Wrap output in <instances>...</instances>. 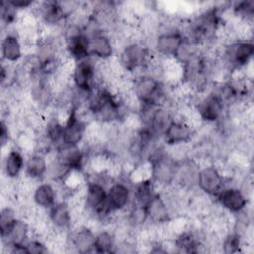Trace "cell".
<instances>
[{
    "mask_svg": "<svg viewBox=\"0 0 254 254\" xmlns=\"http://www.w3.org/2000/svg\"><path fill=\"white\" fill-rule=\"evenodd\" d=\"M220 7L210 6L190 19L182 30L184 37L191 44L202 48L213 43L219 33L222 22Z\"/></svg>",
    "mask_w": 254,
    "mask_h": 254,
    "instance_id": "1",
    "label": "cell"
},
{
    "mask_svg": "<svg viewBox=\"0 0 254 254\" xmlns=\"http://www.w3.org/2000/svg\"><path fill=\"white\" fill-rule=\"evenodd\" d=\"M86 106L93 119L102 124L117 122L124 115L123 101L103 86H97L90 93Z\"/></svg>",
    "mask_w": 254,
    "mask_h": 254,
    "instance_id": "2",
    "label": "cell"
},
{
    "mask_svg": "<svg viewBox=\"0 0 254 254\" xmlns=\"http://www.w3.org/2000/svg\"><path fill=\"white\" fill-rule=\"evenodd\" d=\"M131 92L139 103L140 109L167 105L163 80L147 72H141L135 76L131 84Z\"/></svg>",
    "mask_w": 254,
    "mask_h": 254,
    "instance_id": "3",
    "label": "cell"
},
{
    "mask_svg": "<svg viewBox=\"0 0 254 254\" xmlns=\"http://www.w3.org/2000/svg\"><path fill=\"white\" fill-rule=\"evenodd\" d=\"M220 61L229 72L240 71L247 67L254 56V44L251 39L231 40L223 46Z\"/></svg>",
    "mask_w": 254,
    "mask_h": 254,
    "instance_id": "4",
    "label": "cell"
},
{
    "mask_svg": "<svg viewBox=\"0 0 254 254\" xmlns=\"http://www.w3.org/2000/svg\"><path fill=\"white\" fill-rule=\"evenodd\" d=\"M150 167V178L157 185H171L175 181L179 161L170 155L162 146H156L147 158Z\"/></svg>",
    "mask_w": 254,
    "mask_h": 254,
    "instance_id": "5",
    "label": "cell"
},
{
    "mask_svg": "<svg viewBox=\"0 0 254 254\" xmlns=\"http://www.w3.org/2000/svg\"><path fill=\"white\" fill-rule=\"evenodd\" d=\"M151 63V50L143 42H129L118 55L119 66L126 72L135 73L146 70Z\"/></svg>",
    "mask_w": 254,
    "mask_h": 254,
    "instance_id": "6",
    "label": "cell"
},
{
    "mask_svg": "<svg viewBox=\"0 0 254 254\" xmlns=\"http://www.w3.org/2000/svg\"><path fill=\"white\" fill-rule=\"evenodd\" d=\"M107 187L100 179H91L86 182L83 204L94 218L104 220L111 211L107 202Z\"/></svg>",
    "mask_w": 254,
    "mask_h": 254,
    "instance_id": "7",
    "label": "cell"
},
{
    "mask_svg": "<svg viewBox=\"0 0 254 254\" xmlns=\"http://www.w3.org/2000/svg\"><path fill=\"white\" fill-rule=\"evenodd\" d=\"M97 69L91 58L74 63L71 70L72 87L80 92L90 94L98 85L96 83Z\"/></svg>",
    "mask_w": 254,
    "mask_h": 254,
    "instance_id": "8",
    "label": "cell"
},
{
    "mask_svg": "<svg viewBox=\"0 0 254 254\" xmlns=\"http://www.w3.org/2000/svg\"><path fill=\"white\" fill-rule=\"evenodd\" d=\"M226 106L216 90L205 91L195 104L200 120L207 124L218 123L224 116Z\"/></svg>",
    "mask_w": 254,
    "mask_h": 254,
    "instance_id": "9",
    "label": "cell"
},
{
    "mask_svg": "<svg viewBox=\"0 0 254 254\" xmlns=\"http://www.w3.org/2000/svg\"><path fill=\"white\" fill-rule=\"evenodd\" d=\"M87 131V124L78 114L76 106H69L64 121L62 146H78L83 141Z\"/></svg>",
    "mask_w": 254,
    "mask_h": 254,
    "instance_id": "10",
    "label": "cell"
},
{
    "mask_svg": "<svg viewBox=\"0 0 254 254\" xmlns=\"http://www.w3.org/2000/svg\"><path fill=\"white\" fill-rule=\"evenodd\" d=\"M195 186L204 194L214 197L227 185L225 177L216 166L206 165L198 169Z\"/></svg>",
    "mask_w": 254,
    "mask_h": 254,
    "instance_id": "11",
    "label": "cell"
},
{
    "mask_svg": "<svg viewBox=\"0 0 254 254\" xmlns=\"http://www.w3.org/2000/svg\"><path fill=\"white\" fill-rule=\"evenodd\" d=\"M214 198L222 209L232 214L244 212L248 205V197L245 191L235 186H225Z\"/></svg>",
    "mask_w": 254,
    "mask_h": 254,
    "instance_id": "12",
    "label": "cell"
},
{
    "mask_svg": "<svg viewBox=\"0 0 254 254\" xmlns=\"http://www.w3.org/2000/svg\"><path fill=\"white\" fill-rule=\"evenodd\" d=\"M29 239L30 225L21 217H18L7 230L1 233L2 244L13 253H24V245Z\"/></svg>",
    "mask_w": 254,
    "mask_h": 254,
    "instance_id": "13",
    "label": "cell"
},
{
    "mask_svg": "<svg viewBox=\"0 0 254 254\" xmlns=\"http://www.w3.org/2000/svg\"><path fill=\"white\" fill-rule=\"evenodd\" d=\"M185 37L181 28L169 27L159 31L154 40V51L158 56L173 58Z\"/></svg>",
    "mask_w": 254,
    "mask_h": 254,
    "instance_id": "14",
    "label": "cell"
},
{
    "mask_svg": "<svg viewBox=\"0 0 254 254\" xmlns=\"http://www.w3.org/2000/svg\"><path fill=\"white\" fill-rule=\"evenodd\" d=\"M194 134L195 131L188 120L174 118L165 130L161 140L166 146L175 147L190 143Z\"/></svg>",
    "mask_w": 254,
    "mask_h": 254,
    "instance_id": "15",
    "label": "cell"
},
{
    "mask_svg": "<svg viewBox=\"0 0 254 254\" xmlns=\"http://www.w3.org/2000/svg\"><path fill=\"white\" fill-rule=\"evenodd\" d=\"M133 199V189L124 181H114L107 187V202L111 213L126 210Z\"/></svg>",
    "mask_w": 254,
    "mask_h": 254,
    "instance_id": "16",
    "label": "cell"
},
{
    "mask_svg": "<svg viewBox=\"0 0 254 254\" xmlns=\"http://www.w3.org/2000/svg\"><path fill=\"white\" fill-rule=\"evenodd\" d=\"M87 153L78 146H61L56 150L58 160L71 173H81L86 163Z\"/></svg>",
    "mask_w": 254,
    "mask_h": 254,
    "instance_id": "17",
    "label": "cell"
},
{
    "mask_svg": "<svg viewBox=\"0 0 254 254\" xmlns=\"http://www.w3.org/2000/svg\"><path fill=\"white\" fill-rule=\"evenodd\" d=\"M35 8L40 21L48 27H57L67 21L62 1L38 2Z\"/></svg>",
    "mask_w": 254,
    "mask_h": 254,
    "instance_id": "18",
    "label": "cell"
},
{
    "mask_svg": "<svg viewBox=\"0 0 254 254\" xmlns=\"http://www.w3.org/2000/svg\"><path fill=\"white\" fill-rule=\"evenodd\" d=\"M2 62L8 64L20 63L24 58L23 43L16 32H7L1 41Z\"/></svg>",
    "mask_w": 254,
    "mask_h": 254,
    "instance_id": "19",
    "label": "cell"
},
{
    "mask_svg": "<svg viewBox=\"0 0 254 254\" xmlns=\"http://www.w3.org/2000/svg\"><path fill=\"white\" fill-rule=\"evenodd\" d=\"M89 55L93 60L108 61L115 55L113 41L106 32L89 38Z\"/></svg>",
    "mask_w": 254,
    "mask_h": 254,
    "instance_id": "20",
    "label": "cell"
},
{
    "mask_svg": "<svg viewBox=\"0 0 254 254\" xmlns=\"http://www.w3.org/2000/svg\"><path fill=\"white\" fill-rule=\"evenodd\" d=\"M146 214L147 221L157 225L167 223L172 218L170 207L160 192H157L147 204Z\"/></svg>",
    "mask_w": 254,
    "mask_h": 254,
    "instance_id": "21",
    "label": "cell"
},
{
    "mask_svg": "<svg viewBox=\"0 0 254 254\" xmlns=\"http://www.w3.org/2000/svg\"><path fill=\"white\" fill-rule=\"evenodd\" d=\"M49 161L47 155L42 152H36L26 158L24 175L33 181H42L48 176Z\"/></svg>",
    "mask_w": 254,
    "mask_h": 254,
    "instance_id": "22",
    "label": "cell"
},
{
    "mask_svg": "<svg viewBox=\"0 0 254 254\" xmlns=\"http://www.w3.org/2000/svg\"><path fill=\"white\" fill-rule=\"evenodd\" d=\"M48 219L59 230H68L72 223L71 209L66 200H58L48 210Z\"/></svg>",
    "mask_w": 254,
    "mask_h": 254,
    "instance_id": "23",
    "label": "cell"
},
{
    "mask_svg": "<svg viewBox=\"0 0 254 254\" xmlns=\"http://www.w3.org/2000/svg\"><path fill=\"white\" fill-rule=\"evenodd\" d=\"M26 158L18 148H11L3 160V172L7 179L17 180L24 173Z\"/></svg>",
    "mask_w": 254,
    "mask_h": 254,
    "instance_id": "24",
    "label": "cell"
},
{
    "mask_svg": "<svg viewBox=\"0 0 254 254\" xmlns=\"http://www.w3.org/2000/svg\"><path fill=\"white\" fill-rule=\"evenodd\" d=\"M32 197L35 205L45 210L51 208L59 200L57 189L49 182L38 184L33 190Z\"/></svg>",
    "mask_w": 254,
    "mask_h": 254,
    "instance_id": "25",
    "label": "cell"
},
{
    "mask_svg": "<svg viewBox=\"0 0 254 254\" xmlns=\"http://www.w3.org/2000/svg\"><path fill=\"white\" fill-rule=\"evenodd\" d=\"M95 233L87 226H79L73 230L70 235L71 246L80 253H86L93 251Z\"/></svg>",
    "mask_w": 254,
    "mask_h": 254,
    "instance_id": "26",
    "label": "cell"
},
{
    "mask_svg": "<svg viewBox=\"0 0 254 254\" xmlns=\"http://www.w3.org/2000/svg\"><path fill=\"white\" fill-rule=\"evenodd\" d=\"M198 169L199 167L192 161L179 162L174 183H178L182 188L195 186Z\"/></svg>",
    "mask_w": 254,
    "mask_h": 254,
    "instance_id": "27",
    "label": "cell"
},
{
    "mask_svg": "<svg viewBox=\"0 0 254 254\" xmlns=\"http://www.w3.org/2000/svg\"><path fill=\"white\" fill-rule=\"evenodd\" d=\"M174 245L182 252L187 253H195L198 252V249L201 245L199 236L191 230L182 231L175 239Z\"/></svg>",
    "mask_w": 254,
    "mask_h": 254,
    "instance_id": "28",
    "label": "cell"
},
{
    "mask_svg": "<svg viewBox=\"0 0 254 254\" xmlns=\"http://www.w3.org/2000/svg\"><path fill=\"white\" fill-rule=\"evenodd\" d=\"M116 246L115 236L111 231L101 230L95 233L93 252L96 253H110Z\"/></svg>",
    "mask_w": 254,
    "mask_h": 254,
    "instance_id": "29",
    "label": "cell"
},
{
    "mask_svg": "<svg viewBox=\"0 0 254 254\" xmlns=\"http://www.w3.org/2000/svg\"><path fill=\"white\" fill-rule=\"evenodd\" d=\"M231 11L238 19L247 22V21L253 19L254 2L251 0L235 2L231 6Z\"/></svg>",
    "mask_w": 254,
    "mask_h": 254,
    "instance_id": "30",
    "label": "cell"
},
{
    "mask_svg": "<svg viewBox=\"0 0 254 254\" xmlns=\"http://www.w3.org/2000/svg\"><path fill=\"white\" fill-rule=\"evenodd\" d=\"M19 11L16 10L9 2L8 0H3L1 2V22L3 26H6L7 28L15 24L17 21Z\"/></svg>",
    "mask_w": 254,
    "mask_h": 254,
    "instance_id": "31",
    "label": "cell"
},
{
    "mask_svg": "<svg viewBox=\"0 0 254 254\" xmlns=\"http://www.w3.org/2000/svg\"><path fill=\"white\" fill-rule=\"evenodd\" d=\"M241 235L239 232L234 231L232 233H228L222 242L223 252L225 253H235L239 252L241 248Z\"/></svg>",
    "mask_w": 254,
    "mask_h": 254,
    "instance_id": "32",
    "label": "cell"
},
{
    "mask_svg": "<svg viewBox=\"0 0 254 254\" xmlns=\"http://www.w3.org/2000/svg\"><path fill=\"white\" fill-rule=\"evenodd\" d=\"M18 218L16 210L11 206H4L0 212V233L7 230Z\"/></svg>",
    "mask_w": 254,
    "mask_h": 254,
    "instance_id": "33",
    "label": "cell"
},
{
    "mask_svg": "<svg viewBox=\"0 0 254 254\" xmlns=\"http://www.w3.org/2000/svg\"><path fill=\"white\" fill-rule=\"evenodd\" d=\"M48 252V248L46 244L36 238H30L24 245V253L29 254H42Z\"/></svg>",
    "mask_w": 254,
    "mask_h": 254,
    "instance_id": "34",
    "label": "cell"
},
{
    "mask_svg": "<svg viewBox=\"0 0 254 254\" xmlns=\"http://www.w3.org/2000/svg\"><path fill=\"white\" fill-rule=\"evenodd\" d=\"M8 2L19 12L22 10H27L31 8H35L38 2L32 0H8Z\"/></svg>",
    "mask_w": 254,
    "mask_h": 254,
    "instance_id": "35",
    "label": "cell"
},
{
    "mask_svg": "<svg viewBox=\"0 0 254 254\" xmlns=\"http://www.w3.org/2000/svg\"><path fill=\"white\" fill-rule=\"evenodd\" d=\"M0 126H1V128H0V140H1L2 146H4L6 143H8V140H9L8 124L4 120H2Z\"/></svg>",
    "mask_w": 254,
    "mask_h": 254,
    "instance_id": "36",
    "label": "cell"
}]
</instances>
